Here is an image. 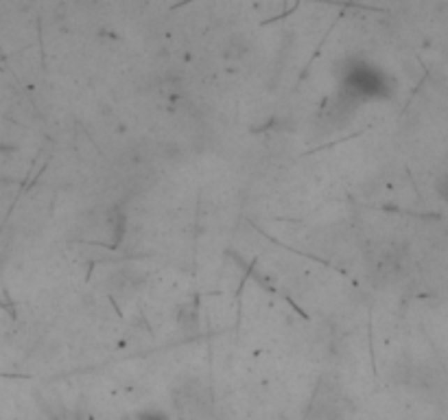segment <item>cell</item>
Instances as JSON below:
<instances>
[{
	"label": "cell",
	"mask_w": 448,
	"mask_h": 420,
	"mask_svg": "<svg viewBox=\"0 0 448 420\" xmlns=\"http://www.w3.org/2000/svg\"><path fill=\"white\" fill-rule=\"evenodd\" d=\"M348 400L341 394L339 385L330 379H324L315 387L306 420H345Z\"/></svg>",
	"instance_id": "1"
},
{
	"label": "cell",
	"mask_w": 448,
	"mask_h": 420,
	"mask_svg": "<svg viewBox=\"0 0 448 420\" xmlns=\"http://www.w3.org/2000/svg\"><path fill=\"white\" fill-rule=\"evenodd\" d=\"M175 407L181 418L186 420H199L208 414L210 407V396L204 387H199L195 381H188L175 390Z\"/></svg>",
	"instance_id": "2"
},
{
	"label": "cell",
	"mask_w": 448,
	"mask_h": 420,
	"mask_svg": "<svg viewBox=\"0 0 448 420\" xmlns=\"http://www.w3.org/2000/svg\"><path fill=\"white\" fill-rule=\"evenodd\" d=\"M140 420H167L162 414H142Z\"/></svg>",
	"instance_id": "3"
}]
</instances>
